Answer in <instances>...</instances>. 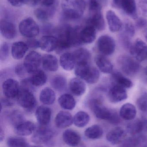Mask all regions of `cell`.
<instances>
[{"label": "cell", "instance_id": "obj_38", "mask_svg": "<svg viewBox=\"0 0 147 147\" xmlns=\"http://www.w3.org/2000/svg\"><path fill=\"white\" fill-rule=\"evenodd\" d=\"M90 121L89 114L83 111L78 112L73 117V123L78 127L83 128L88 124Z\"/></svg>", "mask_w": 147, "mask_h": 147}, {"label": "cell", "instance_id": "obj_28", "mask_svg": "<svg viewBox=\"0 0 147 147\" xmlns=\"http://www.w3.org/2000/svg\"><path fill=\"white\" fill-rule=\"evenodd\" d=\"M95 61L97 66L103 73H112L113 70V64L104 55H99L97 56Z\"/></svg>", "mask_w": 147, "mask_h": 147}, {"label": "cell", "instance_id": "obj_19", "mask_svg": "<svg viewBox=\"0 0 147 147\" xmlns=\"http://www.w3.org/2000/svg\"><path fill=\"white\" fill-rule=\"evenodd\" d=\"M126 136L125 130L121 127H116L109 131L106 135V139L112 145L121 143Z\"/></svg>", "mask_w": 147, "mask_h": 147}, {"label": "cell", "instance_id": "obj_39", "mask_svg": "<svg viewBox=\"0 0 147 147\" xmlns=\"http://www.w3.org/2000/svg\"><path fill=\"white\" fill-rule=\"evenodd\" d=\"M51 84L56 90L61 92L66 89L67 82L66 79L61 75H56L51 80Z\"/></svg>", "mask_w": 147, "mask_h": 147}, {"label": "cell", "instance_id": "obj_35", "mask_svg": "<svg viewBox=\"0 0 147 147\" xmlns=\"http://www.w3.org/2000/svg\"><path fill=\"white\" fill-rule=\"evenodd\" d=\"M112 80L115 85L120 86L124 88H130L133 86L131 80L119 72H114L112 74Z\"/></svg>", "mask_w": 147, "mask_h": 147}, {"label": "cell", "instance_id": "obj_41", "mask_svg": "<svg viewBox=\"0 0 147 147\" xmlns=\"http://www.w3.org/2000/svg\"><path fill=\"white\" fill-rule=\"evenodd\" d=\"M121 30H123L122 36L127 38H130L133 37L135 34V28L134 26L131 22H126L123 26Z\"/></svg>", "mask_w": 147, "mask_h": 147}, {"label": "cell", "instance_id": "obj_11", "mask_svg": "<svg viewBox=\"0 0 147 147\" xmlns=\"http://www.w3.org/2000/svg\"><path fill=\"white\" fill-rule=\"evenodd\" d=\"M97 45L98 50L103 55H111L115 51L114 40L109 35H102L99 37Z\"/></svg>", "mask_w": 147, "mask_h": 147}, {"label": "cell", "instance_id": "obj_21", "mask_svg": "<svg viewBox=\"0 0 147 147\" xmlns=\"http://www.w3.org/2000/svg\"><path fill=\"white\" fill-rule=\"evenodd\" d=\"M36 128L33 123L25 121L14 127V131L19 136H26L32 134Z\"/></svg>", "mask_w": 147, "mask_h": 147}, {"label": "cell", "instance_id": "obj_20", "mask_svg": "<svg viewBox=\"0 0 147 147\" xmlns=\"http://www.w3.org/2000/svg\"><path fill=\"white\" fill-rule=\"evenodd\" d=\"M0 30L2 35L5 38L12 39L16 36L15 26L11 22L2 20L0 22Z\"/></svg>", "mask_w": 147, "mask_h": 147}, {"label": "cell", "instance_id": "obj_30", "mask_svg": "<svg viewBox=\"0 0 147 147\" xmlns=\"http://www.w3.org/2000/svg\"><path fill=\"white\" fill-rule=\"evenodd\" d=\"M76 63H89L91 57L90 53L87 49L80 48L75 51L73 53Z\"/></svg>", "mask_w": 147, "mask_h": 147}, {"label": "cell", "instance_id": "obj_36", "mask_svg": "<svg viewBox=\"0 0 147 147\" xmlns=\"http://www.w3.org/2000/svg\"><path fill=\"white\" fill-rule=\"evenodd\" d=\"M29 80L34 86H41L46 83L47 76L44 71L39 69L32 74Z\"/></svg>", "mask_w": 147, "mask_h": 147}, {"label": "cell", "instance_id": "obj_17", "mask_svg": "<svg viewBox=\"0 0 147 147\" xmlns=\"http://www.w3.org/2000/svg\"><path fill=\"white\" fill-rule=\"evenodd\" d=\"M106 19L110 32H116L121 30L123 26L122 22L113 10L107 11Z\"/></svg>", "mask_w": 147, "mask_h": 147}, {"label": "cell", "instance_id": "obj_13", "mask_svg": "<svg viewBox=\"0 0 147 147\" xmlns=\"http://www.w3.org/2000/svg\"><path fill=\"white\" fill-rule=\"evenodd\" d=\"M130 53L139 62L147 59V45L143 40L138 39L129 48Z\"/></svg>", "mask_w": 147, "mask_h": 147}, {"label": "cell", "instance_id": "obj_57", "mask_svg": "<svg viewBox=\"0 0 147 147\" xmlns=\"http://www.w3.org/2000/svg\"><path fill=\"white\" fill-rule=\"evenodd\" d=\"M145 72L146 74L147 75V65L146 67V68H145Z\"/></svg>", "mask_w": 147, "mask_h": 147}, {"label": "cell", "instance_id": "obj_53", "mask_svg": "<svg viewBox=\"0 0 147 147\" xmlns=\"http://www.w3.org/2000/svg\"><path fill=\"white\" fill-rule=\"evenodd\" d=\"M8 99H2L1 101V106H10L13 105V103Z\"/></svg>", "mask_w": 147, "mask_h": 147}, {"label": "cell", "instance_id": "obj_29", "mask_svg": "<svg viewBox=\"0 0 147 147\" xmlns=\"http://www.w3.org/2000/svg\"><path fill=\"white\" fill-rule=\"evenodd\" d=\"M137 114L136 108L131 103L125 104L123 105L120 111V117L127 121L133 120Z\"/></svg>", "mask_w": 147, "mask_h": 147}, {"label": "cell", "instance_id": "obj_37", "mask_svg": "<svg viewBox=\"0 0 147 147\" xmlns=\"http://www.w3.org/2000/svg\"><path fill=\"white\" fill-rule=\"evenodd\" d=\"M102 128L98 125H94L89 127L85 131V136L91 140L100 139L103 135Z\"/></svg>", "mask_w": 147, "mask_h": 147}, {"label": "cell", "instance_id": "obj_2", "mask_svg": "<svg viewBox=\"0 0 147 147\" xmlns=\"http://www.w3.org/2000/svg\"><path fill=\"white\" fill-rule=\"evenodd\" d=\"M90 105L94 115L98 119L106 120L114 125L120 123L121 120L117 113L102 105L98 100H91Z\"/></svg>", "mask_w": 147, "mask_h": 147}, {"label": "cell", "instance_id": "obj_27", "mask_svg": "<svg viewBox=\"0 0 147 147\" xmlns=\"http://www.w3.org/2000/svg\"><path fill=\"white\" fill-rule=\"evenodd\" d=\"M70 90L75 96L83 95L86 90V85L84 81L79 78H73L69 84Z\"/></svg>", "mask_w": 147, "mask_h": 147}, {"label": "cell", "instance_id": "obj_24", "mask_svg": "<svg viewBox=\"0 0 147 147\" xmlns=\"http://www.w3.org/2000/svg\"><path fill=\"white\" fill-rule=\"evenodd\" d=\"M64 142L71 147H77L81 141V137L78 133L72 129H68L64 131L63 134Z\"/></svg>", "mask_w": 147, "mask_h": 147}, {"label": "cell", "instance_id": "obj_10", "mask_svg": "<svg viewBox=\"0 0 147 147\" xmlns=\"http://www.w3.org/2000/svg\"><path fill=\"white\" fill-rule=\"evenodd\" d=\"M54 135V132L47 126H41L36 128L32 136L34 143L38 144H45L50 141Z\"/></svg>", "mask_w": 147, "mask_h": 147}, {"label": "cell", "instance_id": "obj_34", "mask_svg": "<svg viewBox=\"0 0 147 147\" xmlns=\"http://www.w3.org/2000/svg\"><path fill=\"white\" fill-rule=\"evenodd\" d=\"M58 101L60 105L64 109L72 110L76 106V100L70 94L66 93L61 95Z\"/></svg>", "mask_w": 147, "mask_h": 147}, {"label": "cell", "instance_id": "obj_8", "mask_svg": "<svg viewBox=\"0 0 147 147\" xmlns=\"http://www.w3.org/2000/svg\"><path fill=\"white\" fill-rule=\"evenodd\" d=\"M71 27L64 26L59 30L58 37V46L57 51L61 52L72 47L71 38L70 30Z\"/></svg>", "mask_w": 147, "mask_h": 147}, {"label": "cell", "instance_id": "obj_26", "mask_svg": "<svg viewBox=\"0 0 147 147\" xmlns=\"http://www.w3.org/2000/svg\"><path fill=\"white\" fill-rule=\"evenodd\" d=\"M41 64L44 69L51 72L57 71L58 69V61L54 55L45 54L42 57Z\"/></svg>", "mask_w": 147, "mask_h": 147}, {"label": "cell", "instance_id": "obj_12", "mask_svg": "<svg viewBox=\"0 0 147 147\" xmlns=\"http://www.w3.org/2000/svg\"><path fill=\"white\" fill-rule=\"evenodd\" d=\"M20 89L18 82L13 79H8L3 83V92L9 99L17 98Z\"/></svg>", "mask_w": 147, "mask_h": 147}, {"label": "cell", "instance_id": "obj_54", "mask_svg": "<svg viewBox=\"0 0 147 147\" xmlns=\"http://www.w3.org/2000/svg\"><path fill=\"white\" fill-rule=\"evenodd\" d=\"M38 3V0H25V3H29L30 5H35Z\"/></svg>", "mask_w": 147, "mask_h": 147}, {"label": "cell", "instance_id": "obj_33", "mask_svg": "<svg viewBox=\"0 0 147 147\" xmlns=\"http://www.w3.org/2000/svg\"><path fill=\"white\" fill-rule=\"evenodd\" d=\"M143 130H144V122L143 118L134 120L127 125V132L133 136L140 134Z\"/></svg>", "mask_w": 147, "mask_h": 147}, {"label": "cell", "instance_id": "obj_31", "mask_svg": "<svg viewBox=\"0 0 147 147\" xmlns=\"http://www.w3.org/2000/svg\"><path fill=\"white\" fill-rule=\"evenodd\" d=\"M60 63L62 68L65 70L73 69L76 64L73 54L66 53L62 54L60 59Z\"/></svg>", "mask_w": 147, "mask_h": 147}, {"label": "cell", "instance_id": "obj_46", "mask_svg": "<svg viewBox=\"0 0 147 147\" xmlns=\"http://www.w3.org/2000/svg\"><path fill=\"white\" fill-rule=\"evenodd\" d=\"M9 48L7 43H4L1 45L0 49V59L1 61H4L8 57Z\"/></svg>", "mask_w": 147, "mask_h": 147}, {"label": "cell", "instance_id": "obj_44", "mask_svg": "<svg viewBox=\"0 0 147 147\" xmlns=\"http://www.w3.org/2000/svg\"><path fill=\"white\" fill-rule=\"evenodd\" d=\"M9 120L14 127L25 121L23 115L18 111H14L11 112L9 115Z\"/></svg>", "mask_w": 147, "mask_h": 147}, {"label": "cell", "instance_id": "obj_16", "mask_svg": "<svg viewBox=\"0 0 147 147\" xmlns=\"http://www.w3.org/2000/svg\"><path fill=\"white\" fill-rule=\"evenodd\" d=\"M73 117L67 111H60L58 113L55 118V124L59 129H65L72 125Z\"/></svg>", "mask_w": 147, "mask_h": 147}, {"label": "cell", "instance_id": "obj_47", "mask_svg": "<svg viewBox=\"0 0 147 147\" xmlns=\"http://www.w3.org/2000/svg\"><path fill=\"white\" fill-rule=\"evenodd\" d=\"M139 7L142 15L147 17V0H141L139 2Z\"/></svg>", "mask_w": 147, "mask_h": 147}, {"label": "cell", "instance_id": "obj_1", "mask_svg": "<svg viewBox=\"0 0 147 147\" xmlns=\"http://www.w3.org/2000/svg\"><path fill=\"white\" fill-rule=\"evenodd\" d=\"M61 7L64 16L66 18L77 20L83 14L86 3L84 0H63Z\"/></svg>", "mask_w": 147, "mask_h": 147}, {"label": "cell", "instance_id": "obj_3", "mask_svg": "<svg viewBox=\"0 0 147 147\" xmlns=\"http://www.w3.org/2000/svg\"><path fill=\"white\" fill-rule=\"evenodd\" d=\"M75 73L79 78L89 84L97 83L100 78V73L98 70L90 66L89 63L77 64Z\"/></svg>", "mask_w": 147, "mask_h": 147}, {"label": "cell", "instance_id": "obj_4", "mask_svg": "<svg viewBox=\"0 0 147 147\" xmlns=\"http://www.w3.org/2000/svg\"><path fill=\"white\" fill-rule=\"evenodd\" d=\"M117 63L123 72L127 75H135L140 70L139 62L129 56L123 55L119 57Z\"/></svg>", "mask_w": 147, "mask_h": 147}, {"label": "cell", "instance_id": "obj_48", "mask_svg": "<svg viewBox=\"0 0 147 147\" xmlns=\"http://www.w3.org/2000/svg\"><path fill=\"white\" fill-rule=\"evenodd\" d=\"M15 73L17 76L20 77L25 76L26 73H27L23 65H18L15 68Z\"/></svg>", "mask_w": 147, "mask_h": 147}, {"label": "cell", "instance_id": "obj_51", "mask_svg": "<svg viewBox=\"0 0 147 147\" xmlns=\"http://www.w3.org/2000/svg\"><path fill=\"white\" fill-rule=\"evenodd\" d=\"M12 6L19 7L22 6L25 3V0H7Z\"/></svg>", "mask_w": 147, "mask_h": 147}, {"label": "cell", "instance_id": "obj_45", "mask_svg": "<svg viewBox=\"0 0 147 147\" xmlns=\"http://www.w3.org/2000/svg\"><path fill=\"white\" fill-rule=\"evenodd\" d=\"M89 7L90 14L102 11V6L98 0H89Z\"/></svg>", "mask_w": 147, "mask_h": 147}, {"label": "cell", "instance_id": "obj_58", "mask_svg": "<svg viewBox=\"0 0 147 147\" xmlns=\"http://www.w3.org/2000/svg\"><path fill=\"white\" fill-rule=\"evenodd\" d=\"M29 147H41L38 146H32Z\"/></svg>", "mask_w": 147, "mask_h": 147}, {"label": "cell", "instance_id": "obj_32", "mask_svg": "<svg viewBox=\"0 0 147 147\" xmlns=\"http://www.w3.org/2000/svg\"><path fill=\"white\" fill-rule=\"evenodd\" d=\"M39 99L41 102L46 105H51L54 103L56 99V95L53 90L46 87L41 92Z\"/></svg>", "mask_w": 147, "mask_h": 147}, {"label": "cell", "instance_id": "obj_6", "mask_svg": "<svg viewBox=\"0 0 147 147\" xmlns=\"http://www.w3.org/2000/svg\"><path fill=\"white\" fill-rule=\"evenodd\" d=\"M19 31L22 35L26 38H33L39 33L40 28L32 18H27L22 20L19 24Z\"/></svg>", "mask_w": 147, "mask_h": 147}, {"label": "cell", "instance_id": "obj_18", "mask_svg": "<svg viewBox=\"0 0 147 147\" xmlns=\"http://www.w3.org/2000/svg\"><path fill=\"white\" fill-rule=\"evenodd\" d=\"M40 48L46 52H51L57 50L58 46V40L57 37L53 36H43L39 40Z\"/></svg>", "mask_w": 147, "mask_h": 147}, {"label": "cell", "instance_id": "obj_22", "mask_svg": "<svg viewBox=\"0 0 147 147\" xmlns=\"http://www.w3.org/2000/svg\"><path fill=\"white\" fill-rule=\"evenodd\" d=\"M88 25L93 27L96 30L103 31L105 29V23L102 11L90 14Z\"/></svg>", "mask_w": 147, "mask_h": 147}, {"label": "cell", "instance_id": "obj_25", "mask_svg": "<svg viewBox=\"0 0 147 147\" xmlns=\"http://www.w3.org/2000/svg\"><path fill=\"white\" fill-rule=\"evenodd\" d=\"M28 47L26 43L22 41L14 42L11 47V54L14 59H21L28 50Z\"/></svg>", "mask_w": 147, "mask_h": 147}, {"label": "cell", "instance_id": "obj_43", "mask_svg": "<svg viewBox=\"0 0 147 147\" xmlns=\"http://www.w3.org/2000/svg\"><path fill=\"white\" fill-rule=\"evenodd\" d=\"M136 104L139 109L143 112L147 111V91L143 92L137 98Z\"/></svg>", "mask_w": 147, "mask_h": 147}, {"label": "cell", "instance_id": "obj_9", "mask_svg": "<svg viewBox=\"0 0 147 147\" xmlns=\"http://www.w3.org/2000/svg\"><path fill=\"white\" fill-rule=\"evenodd\" d=\"M42 61V57L39 53L32 51L25 57L23 65L28 73L33 74L39 70Z\"/></svg>", "mask_w": 147, "mask_h": 147}, {"label": "cell", "instance_id": "obj_49", "mask_svg": "<svg viewBox=\"0 0 147 147\" xmlns=\"http://www.w3.org/2000/svg\"><path fill=\"white\" fill-rule=\"evenodd\" d=\"M26 44L28 46V48L32 49H36L40 47L39 41L34 39L31 38L27 40Z\"/></svg>", "mask_w": 147, "mask_h": 147}, {"label": "cell", "instance_id": "obj_5", "mask_svg": "<svg viewBox=\"0 0 147 147\" xmlns=\"http://www.w3.org/2000/svg\"><path fill=\"white\" fill-rule=\"evenodd\" d=\"M112 5L114 7L122 10L132 19H138V12L135 0H112Z\"/></svg>", "mask_w": 147, "mask_h": 147}, {"label": "cell", "instance_id": "obj_23", "mask_svg": "<svg viewBox=\"0 0 147 147\" xmlns=\"http://www.w3.org/2000/svg\"><path fill=\"white\" fill-rule=\"evenodd\" d=\"M96 31L93 27L89 25L81 29L80 37L82 44H90L94 42L96 37Z\"/></svg>", "mask_w": 147, "mask_h": 147}, {"label": "cell", "instance_id": "obj_40", "mask_svg": "<svg viewBox=\"0 0 147 147\" xmlns=\"http://www.w3.org/2000/svg\"><path fill=\"white\" fill-rule=\"evenodd\" d=\"M7 143L9 147H29L26 139L22 137H9L7 140Z\"/></svg>", "mask_w": 147, "mask_h": 147}, {"label": "cell", "instance_id": "obj_56", "mask_svg": "<svg viewBox=\"0 0 147 147\" xmlns=\"http://www.w3.org/2000/svg\"><path fill=\"white\" fill-rule=\"evenodd\" d=\"M144 35H145V38L147 41V28L144 32Z\"/></svg>", "mask_w": 147, "mask_h": 147}, {"label": "cell", "instance_id": "obj_52", "mask_svg": "<svg viewBox=\"0 0 147 147\" xmlns=\"http://www.w3.org/2000/svg\"><path fill=\"white\" fill-rule=\"evenodd\" d=\"M38 1L43 6L50 7L53 6L55 0H38Z\"/></svg>", "mask_w": 147, "mask_h": 147}, {"label": "cell", "instance_id": "obj_14", "mask_svg": "<svg viewBox=\"0 0 147 147\" xmlns=\"http://www.w3.org/2000/svg\"><path fill=\"white\" fill-rule=\"evenodd\" d=\"M108 97L110 102L117 103L127 99V94L124 87L114 84L109 90Z\"/></svg>", "mask_w": 147, "mask_h": 147}, {"label": "cell", "instance_id": "obj_7", "mask_svg": "<svg viewBox=\"0 0 147 147\" xmlns=\"http://www.w3.org/2000/svg\"><path fill=\"white\" fill-rule=\"evenodd\" d=\"M16 98L20 105L28 111H32L36 106V98L31 91L20 89Z\"/></svg>", "mask_w": 147, "mask_h": 147}, {"label": "cell", "instance_id": "obj_50", "mask_svg": "<svg viewBox=\"0 0 147 147\" xmlns=\"http://www.w3.org/2000/svg\"><path fill=\"white\" fill-rule=\"evenodd\" d=\"M135 26L138 28H143L147 27V19L143 17L138 18L136 20Z\"/></svg>", "mask_w": 147, "mask_h": 147}, {"label": "cell", "instance_id": "obj_55", "mask_svg": "<svg viewBox=\"0 0 147 147\" xmlns=\"http://www.w3.org/2000/svg\"><path fill=\"white\" fill-rule=\"evenodd\" d=\"M144 122V130L147 132V118H143Z\"/></svg>", "mask_w": 147, "mask_h": 147}, {"label": "cell", "instance_id": "obj_42", "mask_svg": "<svg viewBox=\"0 0 147 147\" xmlns=\"http://www.w3.org/2000/svg\"><path fill=\"white\" fill-rule=\"evenodd\" d=\"M51 11L41 8L35 9L34 12V14L36 18L41 22L47 21L51 16Z\"/></svg>", "mask_w": 147, "mask_h": 147}, {"label": "cell", "instance_id": "obj_15", "mask_svg": "<svg viewBox=\"0 0 147 147\" xmlns=\"http://www.w3.org/2000/svg\"><path fill=\"white\" fill-rule=\"evenodd\" d=\"M35 116L40 125L47 126L51 121V110L47 106H39L35 111Z\"/></svg>", "mask_w": 147, "mask_h": 147}]
</instances>
